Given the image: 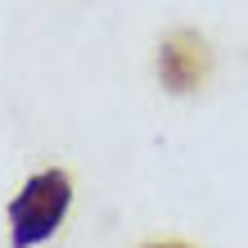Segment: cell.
<instances>
[{
  "instance_id": "1",
  "label": "cell",
  "mask_w": 248,
  "mask_h": 248,
  "mask_svg": "<svg viewBox=\"0 0 248 248\" xmlns=\"http://www.w3.org/2000/svg\"><path fill=\"white\" fill-rule=\"evenodd\" d=\"M68 199H72V185L63 171H41L23 185V194L9 203V226H14V248H32L41 239H50L54 230L63 226V212H68Z\"/></svg>"
},
{
  "instance_id": "2",
  "label": "cell",
  "mask_w": 248,
  "mask_h": 248,
  "mask_svg": "<svg viewBox=\"0 0 248 248\" xmlns=\"http://www.w3.org/2000/svg\"><path fill=\"white\" fill-rule=\"evenodd\" d=\"M199 77H203V46L194 36H176L163 50V81L171 91H189Z\"/></svg>"
},
{
  "instance_id": "3",
  "label": "cell",
  "mask_w": 248,
  "mask_h": 248,
  "mask_svg": "<svg viewBox=\"0 0 248 248\" xmlns=\"http://www.w3.org/2000/svg\"><path fill=\"white\" fill-rule=\"evenodd\" d=\"M154 248H181V244H154Z\"/></svg>"
}]
</instances>
